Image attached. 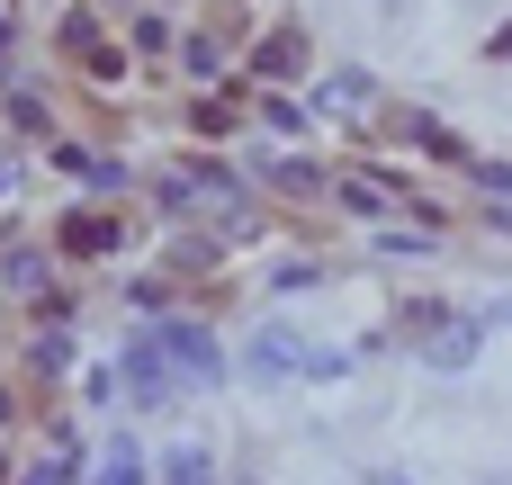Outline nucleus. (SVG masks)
Segmentation results:
<instances>
[{
	"label": "nucleus",
	"mask_w": 512,
	"mask_h": 485,
	"mask_svg": "<svg viewBox=\"0 0 512 485\" xmlns=\"http://www.w3.org/2000/svg\"><path fill=\"white\" fill-rule=\"evenodd\" d=\"M153 351H162V369H171V378H189V387H216V378H225V351H216V333H207V324L162 315V324H153Z\"/></svg>",
	"instance_id": "1"
},
{
	"label": "nucleus",
	"mask_w": 512,
	"mask_h": 485,
	"mask_svg": "<svg viewBox=\"0 0 512 485\" xmlns=\"http://www.w3.org/2000/svg\"><path fill=\"white\" fill-rule=\"evenodd\" d=\"M306 360H315V351L288 342V333H261V342H252V378H270V387H279V378H306Z\"/></svg>",
	"instance_id": "2"
},
{
	"label": "nucleus",
	"mask_w": 512,
	"mask_h": 485,
	"mask_svg": "<svg viewBox=\"0 0 512 485\" xmlns=\"http://www.w3.org/2000/svg\"><path fill=\"white\" fill-rule=\"evenodd\" d=\"M126 378H135V396H144V405H162V396L180 387V378L162 369V351H153V342H135V360H126Z\"/></svg>",
	"instance_id": "3"
},
{
	"label": "nucleus",
	"mask_w": 512,
	"mask_h": 485,
	"mask_svg": "<svg viewBox=\"0 0 512 485\" xmlns=\"http://www.w3.org/2000/svg\"><path fill=\"white\" fill-rule=\"evenodd\" d=\"M477 333H486V324H450V333H432L423 360H432V369H468V360H477Z\"/></svg>",
	"instance_id": "4"
},
{
	"label": "nucleus",
	"mask_w": 512,
	"mask_h": 485,
	"mask_svg": "<svg viewBox=\"0 0 512 485\" xmlns=\"http://www.w3.org/2000/svg\"><path fill=\"white\" fill-rule=\"evenodd\" d=\"M162 477L171 485H216V468H207V450H162Z\"/></svg>",
	"instance_id": "5"
},
{
	"label": "nucleus",
	"mask_w": 512,
	"mask_h": 485,
	"mask_svg": "<svg viewBox=\"0 0 512 485\" xmlns=\"http://www.w3.org/2000/svg\"><path fill=\"white\" fill-rule=\"evenodd\" d=\"M99 485H144V459H135V441H117V450H108V468H99Z\"/></svg>",
	"instance_id": "6"
},
{
	"label": "nucleus",
	"mask_w": 512,
	"mask_h": 485,
	"mask_svg": "<svg viewBox=\"0 0 512 485\" xmlns=\"http://www.w3.org/2000/svg\"><path fill=\"white\" fill-rule=\"evenodd\" d=\"M63 477H72V450H63V459H45V468H36L27 485H63Z\"/></svg>",
	"instance_id": "7"
},
{
	"label": "nucleus",
	"mask_w": 512,
	"mask_h": 485,
	"mask_svg": "<svg viewBox=\"0 0 512 485\" xmlns=\"http://www.w3.org/2000/svg\"><path fill=\"white\" fill-rule=\"evenodd\" d=\"M369 485H423V477H405V468H369Z\"/></svg>",
	"instance_id": "8"
}]
</instances>
